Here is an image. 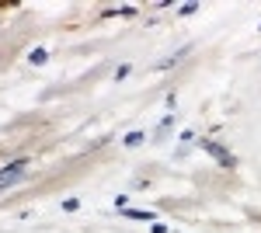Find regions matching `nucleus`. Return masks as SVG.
Returning <instances> with one entry per match:
<instances>
[{
    "label": "nucleus",
    "instance_id": "9d476101",
    "mask_svg": "<svg viewBox=\"0 0 261 233\" xmlns=\"http://www.w3.org/2000/svg\"><path fill=\"white\" fill-rule=\"evenodd\" d=\"M129 73H133V66H119V70H115V80H125Z\"/></svg>",
    "mask_w": 261,
    "mask_h": 233
},
{
    "label": "nucleus",
    "instance_id": "39448f33",
    "mask_svg": "<svg viewBox=\"0 0 261 233\" xmlns=\"http://www.w3.org/2000/svg\"><path fill=\"white\" fill-rule=\"evenodd\" d=\"M171 125H174V118L167 115V118H164V122H161V125H157V133H153V143H161V139L167 136V133H171Z\"/></svg>",
    "mask_w": 261,
    "mask_h": 233
},
{
    "label": "nucleus",
    "instance_id": "f03ea898",
    "mask_svg": "<svg viewBox=\"0 0 261 233\" xmlns=\"http://www.w3.org/2000/svg\"><path fill=\"white\" fill-rule=\"evenodd\" d=\"M202 150H205L209 157H216V160H220L223 167H237V160H233V153H230V150H223L220 143H213V139H202Z\"/></svg>",
    "mask_w": 261,
    "mask_h": 233
},
{
    "label": "nucleus",
    "instance_id": "0eeeda50",
    "mask_svg": "<svg viewBox=\"0 0 261 233\" xmlns=\"http://www.w3.org/2000/svg\"><path fill=\"white\" fill-rule=\"evenodd\" d=\"M143 143V133H129V136H125V146H140Z\"/></svg>",
    "mask_w": 261,
    "mask_h": 233
},
{
    "label": "nucleus",
    "instance_id": "20e7f679",
    "mask_svg": "<svg viewBox=\"0 0 261 233\" xmlns=\"http://www.w3.org/2000/svg\"><path fill=\"white\" fill-rule=\"evenodd\" d=\"M122 216H129V219H143V223H150L153 213H146V209H119Z\"/></svg>",
    "mask_w": 261,
    "mask_h": 233
},
{
    "label": "nucleus",
    "instance_id": "f257e3e1",
    "mask_svg": "<svg viewBox=\"0 0 261 233\" xmlns=\"http://www.w3.org/2000/svg\"><path fill=\"white\" fill-rule=\"evenodd\" d=\"M24 171H28V157H21V160H14V164L0 167V192H4V188H11V185H14Z\"/></svg>",
    "mask_w": 261,
    "mask_h": 233
},
{
    "label": "nucleus",
    "instance_id": "6e6552de",
    "mask_svg": "<svg viewBox=\"0 0 261 233\" xmlns=\"http://www.w3.org/2000/svg\"><path fill=\"white\" fill-rule=\"evenodd\" d=\"M63 209H66V213H77V209H81V202H77V198H66V202H63Z\"/></svg>",
    "mask_w": 261,
    "mask_h": 233
},
{
    "label": "nucleus",
    "instance_id": "7ed1b4c3",
    "mask_svg": "<svg viewBox=\"0 0 261 233\" xmlns=\"http://www.w3.org/2000/svg\"><path fill=\"white\" fill-rule=\"evenodd\" d=\"M136 14V7H108L101 18H133Z\"/></svg>",
    "mask_w": 261,
    "mask_h": 233
},
{
    "label": "nucleus",
    "instance_id": "1a4fd4ad",
    "mask_svg": "<svg viewBox=\"0 0 261 233\" xmlns=\"http://www.w3.org/2000/svg\"><path fill=\"white\" fill-rule=\"evenodd\" d=\"M195 11H199V4H181L178 7V14H195Z\"/></svg>",
    "mask_w": 261,
    "mask_h": 233
},
{
    "label": "nucleus",
    "instance_id": "423d86ee",
    "mask_svg": "<svg viewBox=\"0 0 261 233\" xmlns=\"http://www.w3.org/2000/svg\"><path fill=\"white\" fill-rule=\"evenodd\" d=\"M45 59H49V53H45V49H32V53H28V63H32V66H42Z\"/></svg>",
    "mask_w": 261,
    "mask_h": 233
}]
</instances>
